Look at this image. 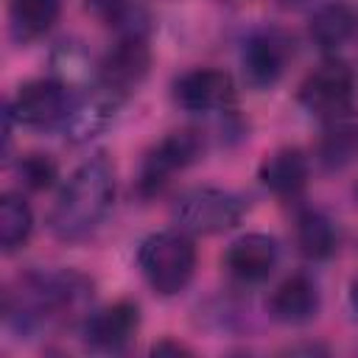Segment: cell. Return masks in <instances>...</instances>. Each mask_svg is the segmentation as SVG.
<instances>
[{"label": "cell", "mask_w": 358, "mask_h": 358, "mask_svg": "<svg viewBox=\"0 0 358 358\" xmlns=\"http://www.w3.org/2000/svg\"><path fill=\"white\" fill-rule=\"evenodd\" d=\"M358 154V129L355 126H333L322 140V162L327 168H341Z\"/></svg>", "instance_id": "cell-21"}, {"label": "cell", "mask_w": 358, "mask_h": 358, "mask_svg": "<svg viewBox=\"0 0 358 358\" xmlns=\"http://www.w3.org/2000/svg\"><path fill=\"white\" fill-rule=\"evenodd\" d=\"M120 101H123V95H117L115 90H109V87H103L98 81V87L73 112L67 109L64 129L70 131L73 140H87V137H92L95 131H101L112 120V115L120 106Z\"/></svg>", "instance_id": "cell-15"}, {"label": "cell", "mask_w": 358, "mask_h": 358, "mask_svg": "<svg viewBox=\"0 0 358 358\" xmlns=\"http://www.w3.org/2000/svg\"><path fill=\"white\" fill-rule=\"evenodd\" d=\"M115 201V171L106 157L87 159L62 187L53 213L50 229L62 241L87 238L109 213Z\"/></svg>", "instance_id": "cell-1"}, {"label": "cell", "mask_w": 358, "mask_h": 358, "mask_svg": "<svg viewBox=\"0 0 358 358\" xmlns=\"http://www.w3.org/2000/svg\"><path fill=\"white\" fill-rule=\"evenodd\" d=\"M176 103L187 112H213L224 109L232 101V78L215 67H196L185 73L173 87Z\"/></svg>", "instance_id": "cell-10"}, {"label": "cell", "mask_w": 358, "mask_h": 358, "mask_svg": "<svg viewBox=\"0 0 358 358\" xmlns=\"http://www.w3.org/2000/svg\"><path fill=\"white\" fill-rule=\"evenodd\" d=\"M151 352H154V355H162V352H176V355H179V352H190V350H187L185 344H176V341H159V344L151 347Z\"/></svg>", "instance_id": "cell-23"}, {"label": "cell", "mask_w": 358, "mask_h": 358, "mask_svg": "<svg viewBox=\"0 0 358 358\" xmlns=\"http://www.w3.org/2000/svg\"><path fill=\"white\" fill-rule=\"evenodd\" d=\"M288 53H291L288 42L280 34H274V31L255 34L243 50V70H246L249 81L257 87L274 84L288 64Z\"/></svg>", "instance_id": "cell-13"}, {"label": "cell", "mask_w": 358, "mask_h": 358, "mask_svg": "<svg viewBox=\"0 0 358 358\" xmlns=\"http://www.w3.org/2000/svg\"><path fill=\"white\" fill-rule=\"evenodd\" d=\"M148 67H151V50L145 45V39H120L103 56L98 81L126 98L148 76Z\"/></svg>", "instance_id": "cell-8"}, {"label": "cell", "mask_w": 358, "mask_h": 358, "mask_svg": "<svg viewBox=\"0 0 358 358\" xmlns=\"http://www.w3.org/2000/svg\"><path fill=\"white\" fill-rule=\"evenodd\" d=\"M350 305H352V310H355V316H358V280L352 282V291H350Z\"/></svg>", "instance_id": "cell-24"}, {"label": "cell", "mask_w": 358, "mask_h": 358, "mask_svg": "<svg viewBox=\"0 0 358 358\" xmlns=\"http://www.w3.org/2000/svg\"><path fill=\"white\" fill-rule=\"evenodd\" d=\"M308 31H310V39L322 50H336V48H341L344 42H350L355 36L358 11L350 3H341V0L324 3V6H319L313 11Z\"/></svg>", "instance_id": "cell-16"}, {"label": "cell", "mask_w": 358, "mask_h": 358, "mask_svg": "<svg viewBox=\"0 0 358 358\" xmlns=\"http://www.w3.org/2000/svg\"><path fill=\"white\" fill-rule=\"evenodd\" d=\"M34 229V213L28 201L17 193H3L0 199V246L3 252L20 249Z\"/></svg>", "instance_id": "cell-20"}, {"label": "cell", "mask_w": 358, "mask_h": 358, "mask_svg": "<svg viewBox=\"0 0 358 358\" xmlns=\"http://www.w3.org/2000/svg\"><path fill=\"white\" fill-rule=\"evenodd\" d=\"M11 115L22 126H53L67 115V90L53 78H36L17 90Z\"/></svg>", "instance_id": "cell-7"}, {"label": "cell", "mask_w": 358, "mask_h": 358, "mask_svg": "<svg viewBox=\"0 0 358 358\" xmlns=\"http://www.w3.org/2000/svg\"><path fill=\"white\" fill-rule=\"evenodd\" d=\"M277 257H280V249L271 235L249 232L227 249L224 263H227L229 274L238 277L241 282H263L274 271Z\"/></svg>", "instance_id": "cell-11"}, {"label": "cell", "mask_w": 358, "mask_h": 358, "mask_svg": "<svg viewBox=\"0 0 358 358\" xmlns=\"http://www.w3.org/2000/svg\"><path fill=\"white\" fill-rule=\"evenodd\" d=\"M243 215V204L235 193L221 187H193L185 190L173 204V221L179 229L193 235H218L232 229Z\"/></svg>", "instance_id": "cell-4"}, {"label": "cell", "mask_w": 358, "mask_h": 358, "mask_svg": "<svg viewBox=\"0 0 358 358\" xmlns=\"http://www.w3.org/2000/svg\"><path fill=\"white\" fill-rule=\"evenodd\" d=\"M257 176L274 196H296L308 185V159L299 148H277L266 154Z\"/></svg>", "instance_id": "cell-14"}, {"label": "cell", "mask_w": 358, "mask_h": 358, "mask_svg": "<svg viewBox=\"0 0 358 358\" xmlns=\"http://www.w3.org/2000/svg\"><path fill=\"white\" fill-rule=\"evenodd\" d=\"M90 296V282L76 274H31L20 282V291L6 294V313L20 319V324L34 327L45 322H64L84 308Z\"/></svg>", "instance_id": "cell-2"}, {"label": "cell", "mask_w": 358, "mask_h": 358, "mask_svg": "<svg viewBox=\"0 0 358 358\" xmlns=\"http://www.w3.org/2000/svg\"><path fill=\"white\" fill-rule=\"evenodd\" d=\"M62 14V0H14L11 3V25L22 39L42 36L53 28Z\"/></svg>", "instance_id": "cell-18"}, {"label": "cell", "mask_w": 358, "mask_h": 358, "mask_svg": "<svg viewBox=\"0 0 358 358\" xmlns=\"http://www.w3.org/2000/svg\"><path fill=\"white\" fill-rule=\"evenodd\" d=\"M17 173H20L22 185L28 190H48L56 182V176H59V165H56V159L50 154L34 151V154H25L20 159Z\"/></svg>", "instance_id": "cell-22"}, {"label": "cell", "mask_w": 358, "mask_h": 358, "mask_svg": "<svg viewBox=\"0 0 358 358\" xmlns=\"http://www.w3.org/2000/svg\"><path fill=\"white\" fill-rule=\"evenodd\" d=\"M90 8L120 34V39H145L148 14L131 0H90Z\"/></svg>", "instance_id": "cell-19"}, {"label": "cell", "mask_w": 358, "mask_h": 358, "mask_svg": "<svg viewBox=\"0 0 358 358\" xmlns=\"http://www.w3.org/2000/svg\"><path fill=\"white\" fill-rule=\"evenodd\" d=\"M355 98V76L344 62H322L299 84V103L319 117H341Z\"/></svg>", "instance_id": "cell-5"}, {"label": "cell", "mask_w": 358, "mask_h": 358, "mask_svg": "<svg viewBox=\"0 0 358 358\" xmlns=\"http://www.w3.org/2000/svg\"><path fill=\"white\" fill-rule=\"evenodd\" d=\"M296 249L310 260H324L336 249V229L333 221L316 210H308L296 218Z\"/></svg>", "instance_id": "cell-17"}, {"label": "cell", "mask_w": 358, "mask_h": 358, "mask_svg": "<svg viewBox=\"0 0 358 358\" xmlns=\"http://www.w3.org/2000/svg\"><path fill=\"white\" fill-rule=\"evenodd\" d=\"M137 263H140L145 282L157 294L171 296V294H179L190 282L196 271V246L185 235V229L154 232L151 238L143 241Z\"/></svg>", "instance_id": "cell-3"}, {"label": "cell", "mask_w": 358, "mask_h": 358, "mask_svg": "<svg viewBox=\"0 0 358 358\" xmlns=\"http://www.w3.org/2000/svg\"><path fill=\"white\" fill-rule=\"evenodd\" d=\"M201 148H204V143L196 131H190V129L171 131L145 154V159L140 165V176H137V190L143 196L159 193L176 171H185L190 162L199 159Z\"/></svg>", "instance_id": "cell-6"}, {"label": "cell", "mask_w": 358, "mask_h": 358, "mask_svg": "<svg viewBox=\"0 0 358 358\" xmlns=\"http://www.w3.org/2000/svg\"><path fill=\"white\" fill-rule=\"evenodd\" d=\"M137 327H140L137 305L129 299H120V302H112V305L95 310L84 324V336H87V344L95 350L120 352L129 347Z\"/></svg>", "instance_id": "cell-9"}, {"label": "cell", "mask_w": 358, "mask_h": 358, "mask_svg": "<svg viewBox=\"0 0 358 358\" xmlns=\"http://www.w3.org/2000/svg\"><path fill=\"white\" fill-rule=\"evenodd\" d=\"M268 316L282 324H302L316 316L319 310V291L316 282L308 274H291L285 277L271 294H268Z\"/></svg>", "instance_id": "cell-12"}]
</instances>
